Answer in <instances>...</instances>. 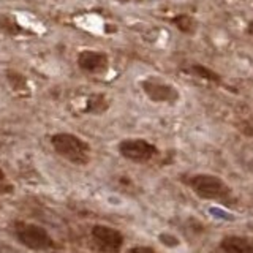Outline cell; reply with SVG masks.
<instances>
[{
  "mask_svg": "<svg viewBox=\"0 0 253 253\" xmlns=\"http://www.w3.org/2000/svg\"><path fill=\"white\" fill-rule=\"evenodd\" d=\"M54 150L75 165H85L90 160V146L76 134L57 133L51 138Z\"/></svg>",
  "mask_w": 253,
  "mask_h": 253,
  "instance_id": "1",
  "label": "cell"
},
{
  "mask_svg": "<svg viewBox=\"0 0 253 253\" xmlns=\"http://www.w3.org/2000/svg\"><path fill=\"white\" fill-rule=\"evenodd\" d=\"M187 184L195 192V195L203 200L225 201L231 196V188L226 182L217 176H212V174H195L187 180Z\"/></svg>",
  "mask_w": 253,
  "mask_h": 253,
  "instance_id": "2",
  "label": "cell"
},
{
  "mask_svg": "<svg viewBox=\"0 0 253 253\" xmlns=\"http://www.w3.org/2000/svg\"><path fill=\"white\" fill-rule=\"evenodd\" d=\"M14 234L22 245H26L32 250H46L54 245L51 236L46 233V229L35 223L18 221L14 225Z\"/></svg>",
  "mask_w": 253,
  "mask_h": 253,
  "instance_id": "3",
  "label": "cell"
},
{
  "mask_svg": "<svg viewBox=\"0 0 253 253\" xmlns=\"http://www.w3.org/2000/svg\"><path fill=\"white\" fill-rule=\"evenodd\" d=\"M119 154L130 162L144 163L158 154L155 144L146 139H124L119 142Z\"/></svg>",
  "mask_w": 253,
  "mask_h": 253,
  "instance_id": "4",
  "label": "cell"
},
{
  "mask_svg": "<svg viewBox=\"0 0 253 253\" xmlns=\"http://www.w3.org/2000/svg\"><path fill=\"white\" fill-rule=\"evenodd\" d=\"M92 241L103 253H119L124 245V236L121 231L105 225H95L92 228Z\"/></svg>",
  "mask_w": 253,
  "mask_h": 253,
  "instance_id": "5",
  "label": "cell"
},
{
  "mask_svg": "<svg viewBox=\"0 0 253 253\" xmlns=\"http://www.w3.org/2000/svg\"><path fill=\"white\" fill-rule=\"evenodd\" d=\"M141 87L146 97L155 103H176L180 97L176 87L169 83L162 81V79H144L141 83Z\"/></svg>",
  "mask_w": 253,
  "mask_h": 253,
  "instance_id": "6",
  "label": "cell"
},
{
  "mask_svg": "<svg viewBox=\"0 0 253 253\" xmlns=\"http://www.w3.org/2000/svg\"><path fill=\"white\" fill-rule=\"evenodd\" d=\"M78 67L85 71V73L103 75L109 68V59L105 52L87 49L78 54Z\"/></svg>",
  "mask_w": 253,
  "mask_h": 253,
  "instance_id": "7",
  "label": "cell"
},
{
  "mask_svg": "<svg viewBox=\"0 0 253 253\" xmlns=\"http://www.w3.org/2000/svg\"><path fill=\"white\" fill-rule=\"evenodd\" d=\"M223 253H253V239L244 236H226L220 241Z\"/></svg>",
  "mask_w": 253,
  "mask_h": 253,
  "instance_id": "8",
  "label": "cell"
},
{
  "mask_svg": "<svg viewBox=\"0 0 253 253\" xmlns=\"http://www.w3.org/2000/svg\"><path fill=\"white\" fill-rule=\"evenodd\" d=\"M0 32H3V34L11 35V37L32 34V32H27L26 29H24L18 22V19L13 18L11 14H3V13H0Z\"/></svg>",
  "mask_w": 253,
  "mask_h": 253,
  "instance_id": "9",
  "label": "cell"
},
{
  "mask_svg": "<svg viewBox=\"0 0 253 253\" xmlns=\"http://www.w3.org/2000/svg\"><path fill=\"white\" fill-rule=\"evenodd\" d=\"M6 79H8V84L11 85V89H13L16 93L24 95V97H27V95H30L27 79H26V76H24V75H21L19 71L8 70V71H6Z\"/></svg>",
  "mask_w": 253,
  "mask_h": 253,
  "instance_id": "10",
  "label": "cell"
},
{
  "mask_svg": "<svg viewBox=\"0 0 253 253\" xmlns=\"http://www.w3.org/2000/svg\"><path fill=\"white\" fill-rule=\"evenodd\" d=\"M109 106V101L106 98V95L103 93H93L87 98L85 103V113H90V114H101L105 113Z\"/></svg>",
  "mask_w": 253,
  "mask_h": 253,
  "instance_id": "11",
  "label": "cell"
},
{
  "mask_svg": "<svg viewBox=\"0 0 253 253\" xmlns=\"http://www.w3.org/2000/svg\"><path fill=\"white\" fill-rule=\"evenodd\" d=\"M188 73L201 78L204 81H209L212 84H221V76L217 73V71H213L204 65H200V63H193V65L188 68Z\"/></svg>",
  "mask_w": 253,
  "mask_h": 253,
  "instance_id": "12",
  "label": "cell"
},
{
  "mask_svg": "<svg viewBox=\"0 0 253 253\" xmlns=\"http://www.w3.org/2000/svg\"><path fill=\"white\" fill-rule=\"evenodd\" d=\"M169 22L174 24L182 34H187V35L195 34V30L198 29V22L188 14H177V16H174Z\"/></svg>",
  "mask_w": 253,
  "mask_h": 253,
  "instance_id": "13",
  "label": "cell"
},
{
  "mask_svg": "<svg viewBox=\"0 0 253 253\" xmlns=\"http://www.w3.org/2000/svg\"><path fill=\"white\" fill-rule=\"evenodd\" d=\"M158 239H160V242L162 244H165V245H168V247H177L179 245V239L176 236H171V234H160L158 236Z\"/></svg>",
  "mask_w": 253,
  "mask_h": 253,
  "instance_id": "14",
  "label": "cell"
},
{
  "mask_svg": "<svg viewBox=\"0 0 253 253\" xmlns=\"http://www.w3.org/2000/svg\"><path fill=\"white\" fill-rule=\"evenodd\" d=\"M126 253H157V252L154 249H150V247H133Z\"/></svg>",
  "mask_w": 253,
  "mask_h": 253,
  "instance_id": "15",
  "label": "cell"
},
{
  "mask_svg": "<svg viewBox=\"0 0 253 253\" xmlns=\"http://www.w3.org/2000/svg\"><path fill=\"white\" fill-rule=\"evenodd\" d=\"M247 35H250L253 38V21H250L249 26H247Z\"/></svg>",
  "mask_w": 253,
  "mask_h": 253,
  "instance_id": "16",
  "label": "cell"
},
{
  "mask_svg": "<svg viewBox=\"0 0 253 253\" xmlns=\"http://www.w3.org/2000/svg\"><path fill=\"white\" fill-rule=\"evenodd\" d=\"M6 252H8V253H14V252L10 250V249H6ZM0 253H5V249H3V250H0Z\"/></svg>",
  "mask_w": 253,
  "mask_h": 253,
  "instance_id": "17",
  "label": "cell"
},
{
  "mask_svg": "<svg viewBox=\"0 0 253 253\" xmlns=\"http://www.w3.org/2000/svg\"><path fill=\"white\" fill-rule=\"evenodd\" d=\"M3 177H5V174H3L2 169H0V180H3Z\"/></svg>",
  "mask_w": 253,
  "mask_h": 253,
  "instance_id": "18",
  "label": "cell"
},
{
  "mask_svg": "<svg viewBox=\"0 0 253 253\" xmlns=\"http://www.w3.org/2000/svg\"><path fill=\"white\" fill-rule=\"evenodd\" d=\"M117 2H122V3H126V2H131V0H117Z\"/></svg>",
  "mask_w": 253,
  "mask_h": 253,
  "instance_id": "19",
  "label": "cell"
}]
</instances>
